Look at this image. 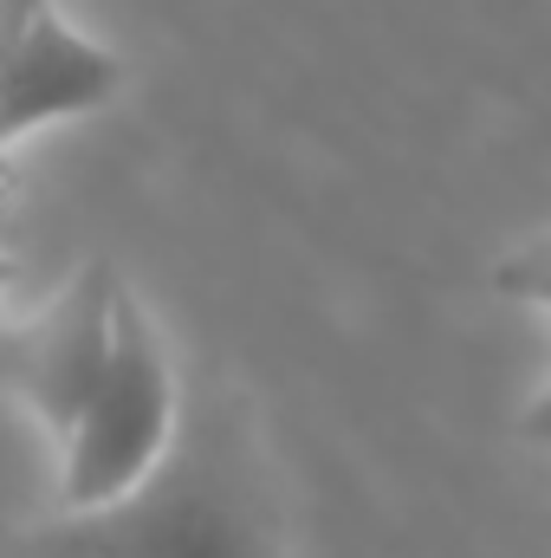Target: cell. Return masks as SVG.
Instances as JSON below:
<instances>
[{
	"mask_svg": "<svg viewBox=\"0 0 551 558\" xmlns=\"http://www.w3.org/2000/svg\"><path fill=\"white\" fill-rule=\"evenodd\" d=\"M33 7H39V0H0V52L13 46V33L26 26V13H33Z\"/></svg>",
	"mask_w": 551,
	"mask_h": 558,
	"instance_id": "cell-6",
	"label": "cell"
},
{
	"mask_svg": "<svg viewBox=\"0 0 551 558\" xmlns=\"http://www.w3.org/2000/svg\"><path fill=\"white\" fill-rule=\"evenodd\" d=\"M111 292L118 279L105 260H85L78 274L65 279V292L0 344V364L13 377V390L39 410L46 428H72L98 371H105V351H111Z\"/></svg>",
	"mask_w": 551,
	"mask_h": 558,
	"instance_id": "cell-3",
	"label": "cell"
},
{
	"mask_svg": "<svg viewBox=\"0 0 551 558\" xmlns=\"http://www.w3.org/2000/svg\"><path fill=\"white\" fill-rule=\"evenodd\" d=\"M7 279H13V267H7V260H0V286H7Z\"/></svg>",
	"mask_w": 551,
	"mask_h": 558,
	"instance_id": "cell-7",
	"label": "cell"
},
{
	"mask_svg": "<svg viewBox=\"0 0 551 558\" xmlns=\"http://www.w3.org/2000/svg\"><path fill=\"white\" fill-rule=\"evenodd\" d=\"M26 558H279L273 481L241 403L169 428L162 454L118 500L33 533Z\"/></svg>",
	"mask_w": 551,
	"mask_h": 558,
	"instance_id": "cell-1",
	"label": "cell"
},
{
	"mask_svg": "<svg viewBox=\"0 0 551 558\" xmlns=\"http://www.w3.org/2000/svg\"><path fill=\"white\" fill-rule=\"evenodd\" d=\"M493 286H500V292H519L526 305H546V241H532L513 267H500Z\"/></svg>",
	"mask_w": 551,
	"mask_h": 558,
	"instance_id": "cell-5",
	"label": "cell"
},
{
	"mask_svg": "<svg viewBox=\"0 0 551 558\" xmlns=\"http://www.w3.org/2000/svg\"><path fill=\"white\" fill-rule=\"evenodd\" d=\"M118 85H124V59L72 33L59 7L39 0L26 26L13 33V46L0 52V143L78 118V111H98L118 98Z\"/></svg>",
	"mask_w": 551,
	"mask_h": 558,
	"instance_id": "cell-4",
	"label": "cell"
},
{
	"mask_svg": "<svg viewBox=\"0 0 551 558\" xmlns=\"http://www.w3.org/2000/svg\"><path fill=\"white\" fill-rule=\"evenodd\" d=\"M169 428H175V371H169V351H162L149 312L118 286L111 292V351H105V371H98L78 422L65 428V481H59L65 513L118 500L143 468L162 454Z\"/></svg>",
	"mask_w": 551,
	"mask_h": 558,
	"instance_id": "cell-2",
	"label": "cell"
}]
</instances>
